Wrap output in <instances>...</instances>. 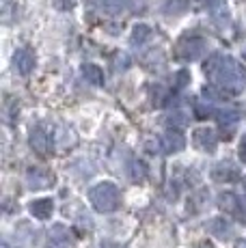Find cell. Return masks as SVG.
Here are the masks:
<instances>
[{"label":"cell","instance_id":"6da1fadb","mask_svg":"<svg viewBox=\"0 0 246 248\" xmlns=\"http://www.w3.org/2000/svg\"><path fill=\"white\" fill-rule=\"evenodd\" d=\"M203 69H205L207 78L229 89L231 93H242L246 89V69L240 63H235L231 56H212Z\"/></svg>","mask_w":246,"mask_h":248},{"label":"cell","instance_id":"7a4b0ae2","mask_svg":"<svg viewBox=\"0 0 246 248\" xmlns=\"http://www.w3.org/2000/svg\"><path fill=\"white\" fill-rule=\"evenodd\" d=\"M89 201H91V205L97 209V212L108 214V212H115V209L119 207L121 192L115 184L104 181V184H97V186L91 188V192H89Z\"/></svg>","mask_w":246,"mask_h":248},{"label":"cell","instance_id":"3957f363","mask_svg":"<svg viewBox=\"0 0 246 248\" xmlns=\"http://www.w3.org/2000/svg\"><path fill=\"white\" fill-rule=\"evenodd\" d=\"M205 50H207V46L201 37L186 35L177 41V46H175V56L182 61H197L205 54Z\"/></svg>","mask_w":246,"mask_h":248},{"label":"cell","instance_id":"277c9868","mask_svg":"<svg viewBox=\"0 0 246 248\" xmlns=\"http://www.w3.org/2000/svg\"><path fill=\"white\" fill-rule=\"evenodd\" d=\"M192 142H195V147L199 151L212 154V151L216 149V145H218V136H216V132L210 130V127H199L195 132V136H192Z\"/></svg>","mask_w":246,"mask_h":248},{"label":"cell","instance_id":"5b68a950","mask_svg":"<svg viewBox=\"0 0 246 248\" xmlns=\"http://www.w3.org/2000/svg\"><path fill=\"white\" fill-rule=\"evenodd\" d=\"M212 179H214V181H220V184L238 181V179H240V169L233 164V162H229V160L218 162V164L212 169Z\"/></svg>","mask_w":246,"mask_h":248},{"label":"cell","instance_id":"8992f818","mask_svg":"<svg viewBox=\"0 0 246 248\" xmlns=\"http://www.w3.org/2000/svg\"><path fill=\"white\" fill-rule=\"evenodd\" d=\"M35 52L31 50V47H20V50L13 54V65H15V69L20 71L22 76H28L32 69H35Z\"/></svg>","mask_w":246,"mask_h":248},{"label":"cell","instance_id":"52a82bcc","mask_svg":"<svg viewBox=\"0 0 246 248\" xmlns=\"http://www.w3.org/2000/svg\"><path fill=\"white\" fill-rule=\"evenodd\" d=\"M26 181L28 186H31L32 190H46L52 186V181H54V175L50 173V170L46 169H31L26 175Z\"/></svg>","mask_w":246,"mask_h":248},{"label":"cell","instance_id":"ba28073f","mask_svg":"<svg viewBox=\"0 0 246 248\" xmlns=\"http://www.w3.org/2000/svg\"><path fill=\"white\" fill-rule=\"evenodd\" d=\"M160 147H162L164 154H179V151H184V147H186V138L179 134V132L171 130L160 138Z\"/></svg>","mask_w":246,"mask_h":248},{"label":"cell","instance_id":"9c48e42d","mask_svg":"<svg viewBox=\"0 0 246 248\" xmlns=\"http://www.w3.org/2000/svg\"><path fill=\"white\" fill-rule=\"evenodd\" d=\"M207 233L218 237V240H231L233 237V225L225 218H212L207 222Z\"/></svg>","mask_w":246,"mask_h":248},{"label":"cell","instance_id":"30bf717a","mask_svg":"<svg viewBox=\"0 0 246 248\" xmlns=\"http://www.w3.org/2000/svg\"><path fill=\"white\" fill-rule=\"evenodd\" d=\"M28 142H31V147L39 155H46V154H48V149H50V136L46 134V130L41 125H37V127H32V130H31Z\"/></svg>","mask_w":246,"mask_h":248},{"label":"cell","instance_id":"8fae6325","mask_svg":"<svg viewBox=\"0 0 246 248\" xmlns=\"http://www.w3.org/2000/svg\"><path fill=\"white\" fill-rule=\"evenodd\" d=\"M218 205L225 209L227 214H233V216H244L242 203H240V199L235 197V194H231V192L220 194V197H218Z\"/></svg>","mask_w":246,"mask_h":248},{"label":"cell","instance_id":"7c38bea8","mask_svg":"<svg viewBox=\"0 0 246 248\" xmlns=\"http://www.w3.org/2000/svg\"><path fill=\"white\" fill-rule=\"evenodd\" d=\"M52 212H54V203L50 199H37V201L31 203V214L35 218H39V220H48Z\"/></svg>","mask_w":246,"mask_h":248},{"label":"cell","instance_id":"4fadbf2b","mask_svg":"<svg viewBox=\"0 0 246 248\" xmlns=\"http://www.w3.org/2000/svg\"><path fill=\"white\" fill-rule=\"evenodd\" d=\"M151 37V28L147 24H136L134 28H132V35H130V44L132 46H143L147 44Z\"/></svg>","mask_w":246,"mask_h":248},{"label":"cell","instance_id":"5bb4252c","mask_svg":"<svg viewBox=\"0 0 246 248\" xmlns=\"http://www.w3.org/2000/svg\"><path fill=\"white\" fill-rule=\"evenodd\" d=\"M54 140H56V147H59V149H65V147L74 145L76 136H74V132L69 130L67 125H61L59 130H56V134H54Z\"/></svg>","mask_w":246,"mask_h":248},{"label":"cell","instance_id":"9a60e30c","mask_svg":"<svg viewBox=\"0 0 246 248\" xmlns=\"http://www.w3.org/2000/svg\"><path fill=\"white\" fill-rule=\"evenodd\" d=\"M82 76H84V80L91 82V84H102L104 82V71L99 69L97 65H93V63L82 65Z\"/></svg>","mask_w":246,"mask_h":248},{"label":"cell","instance_id":"2e32d148","mask_svg":"<svg viewBox=\"0 0 246 248\" xmlns=\"http://www.w3.org/2000/svg\"><path fill=\"white\" fill-rule=\"evenodd\" d=\"M50 240L54 242V244H59V246H65V244H69V240H72V233H69L67 227L54 225L52 227V231H50Z\"/></svg>","mask_w":246,"mask_h":248},{"label":"cell","instance_id":"e0dca14e","mask_svg":"<svg viewBox=\"0 0 246 248\" xmlns=\"http://www.w3.org/2000/svg\"><path fill=\"white\" fill-rule=\"evenodd\" d=\"M186 7V0H162V13H167V16H182Z\"/></svg>","mask_w":246,"mask_h":248},{"label":"cell","instance_id":"ac0fdd59","mask_svg":"<svg viewBox=\"0 0 246 248\" xmlns=\"http://www.w3.org/2000/svg\"><path fill=\"white\" fill-rule=\"evenodd\" d=\"M102 4L108 13L117 16V13H123L127 7H130V0H102Z\"/></svg>","mask_w":246,"mask_h":248},{"label":"cell","instance_id":"d6986e66","mask_svg":"<svg viewBox=\"0 0 246 248\" xmlns=\"http://www.w3.org/2000/svg\"><path fill=\"white\" fill-rule=\"evenodd\" d=\"M130 177H132V181H143L145 177H147V169H145L143 162H138V160L132 162L130 164Z\"/></svg>","mask_w":246,"mask_h":248},{"label":"cell","instance_id":"ffe728a7","mask_svg":"<svg viewBox=\"0 0 246 248\" xmlns=\"http://www.w3.org/2000/svg\"><path fill=\"white\" fill-rule=\"evenodd\" d=\"M203 95H205V102H210V104H214V102H222V91H218L214 87V84H210V87H205L203 89Z\"/></svg>","mask_w":246,"mask_h":248},{"label":"cell","instance_id":"44dd1931","mask_svg":"<svg viewBox=\"0 0 246 248\" xmlns=\"http://www.w3.org/2000/svg\"><path fill=\"white\" fill-rule=\"evenodd\" d=\"M167 123L171 127H182V125H186V123H188V119H186V114H184V112L175 110V112H171L167 117Z\"/></svg>","mask_w":246,"mask_h":248},{"label":"cell","instance_id":"7402d4cb","mask_svg":"<svg viewBox=\"0 0 246 248\" xmlns=\"http://www.w3.org/2000/svg\"><path fill=\"white\" fill-rule=\"evenodd\" d=\"M167 89H164V87H160V84H158V87H154V89H151V97H154V106H162V104H164V99H167Z\"/></svg>","mask_w":246,"mask_h":248},{"label":"cell","instance_id":"603a6c76","mask_svg":"<svg viewBox=\"0 0 246 248\" xmlns=\"http://www.w3.org/2000/svg\"><path fill=\"white\" fill-rule=\"evenodd\" d=\"M188 80H190V74H188L186 69L177 71V74H175V87H177V89H184V87L188 84Z\"/></svg>","mask_w":246,"mask_h":248},{"label":"cell","instance_id":"cb8c5ba5","mask_svg":"<svg viewBox=\"0 0 246 248\" xmlns=\"http://www.w3.org/2000/svg\"><path fill=\"white\" fill-rule=\"evenodd\" d=\"M203 7L212 9V11H222L225 9V0H199Z\"/></svg>","mask_w":246,"mask_h":248},{"label":"cell","instance_id":"d4e9b609","mask_svg":"<svg viewBox=\"0 0 246 248\" xmlns=\"http://www.w3.org/2000/svg\"><path fill=\"white\" fill-rule=\"evenodd\" d=\"M127 63H130V59H127V54H119L115 61V69H127Z\"/></svg>","mask_w":246,"mask_h":248},{"label":"cell","instance_id":"484cf974","mask_svg":"<svg viewBox=\"0 0 246 248\" xmlns=\"http://www.w3.org/2000/svg\"><path fill=\"white\" fill-rule=\"evenodd\" d=\"M240 155H242V160L246 162V134L242 136V142H240Z\"/></svg>","mask_w":246,"mask_h":248},{"label":"cell","instance_id":"4316f807","mask_svg":"<svg viewBox=\"0 0 246 248\" xmlns=\"http://www.w3.org/2000/svg\"><path fill=\"white\" fill-rule=\"evenodd\" d=\"M192 248H214V246H212L210 242H201V244H195Z\"/></svg>","mask_w":246,"mask_h":248},{"label":"cell","instance_id":"83f0119b","mask_svg":"<svg viewBox=\"0 0 246 248\" xmlns=\"http://www.w3.org/2000/svg\"><path fill=\"white\" fill-rule=\"evenodd\" d=\"M238 248H246V242H240V244H238Z\"/></svg>","mask_w":246,"mask_h":248},{"label":"cell","instance_id":"f1b7e54d","mask_svg":"<svg viewBox=\"0 0 246 248\" xmlns=\"http://www.w3.org/2000/svg\"><path fill=\"white\" fill-rule=\"evenodd\" d=\"M242 59L246 61V47H244V50H242Z\"/></svg>","mask_w":246,"mask_h":248}]
</instances>
